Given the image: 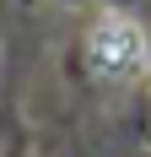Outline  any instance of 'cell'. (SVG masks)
<instances>
[{
    "mask_svg": "<svg viewBox=\"0 0 151 157\" xmlns=\"http://www.w3.org/2000/svg\"><path fill=\"white\" fill-rule=\"evenodd\" d=\"M87 65L103 81H135V76H146V65H151L146 27H140L135 16H124V11L97 16V27L87 33Z\"/></svg>",
    "mask_w": 151,
    "mask_h": 157,
    "instance_id": "6da1fadb",
    "label": "cell"
}]
</instances>
